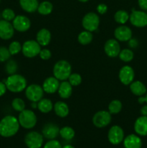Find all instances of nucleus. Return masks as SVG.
Instances as JSON below:
<instances>
[{"label": "nucleus", "instance_id": "obj_1", "mask_svg": "<svg viewBox=\"0 0 147 148\" xmlns=\"http://www.w3.org/2000/svg\"><path fill=\"white\" fill-rule=\"evenodd\" d=\"M18 119L12 115L3 117L0 121V135L3 137H11L15 135L20 129Z\"/></svg>", "mask_w": 147, "mask_h": 148}, {"label": "nucleus", "instance_id": "obj_2", "mask_svg": "<svg viewBox=\"0 0 147 148\" xmlns=\"http://www.w3.org/2000/svg\"><path fill=\"white\" fill-rule=\"evenodd\" d=\"M8 90L10 92L18 93L24 90L27 88V80L21 75L13 74L9 75L4 81Z\"/></svg>", "mask_w": 147, "mask_h": 148}, {"label": "nucleus", "instance_id": "obj_3", "mask_svg": "<svg viewBox=\"0 0 147 148\" xmlns=\"http://www.w3.org/2000/svg\"><path fill=\"white\" fill-rule=\"evenodd\" d=\"M53 76L61 81L69 79L71 74V66L66 60H60L55 64L53 69Z\"/></svg>", "mask_w": 147, "mask_h": 148}, {"label": "nucleus", "instance_id": "obj_4", "mask_svg": "<svg viewBox=\"0 0 147 148\" xmlns=\"http://www.w3.org/2000/svg\"><path fill=\"white\" fill-rule=\"evenodd\" d=\"M20 125L26 130H30L37 124V116L32 110L24 109L20 112L18 116Z\"/></svg>", "mask_w": 147, "mask_h": 148}, {"label": "nucleus", "instance_id": "obj_5", "mask_svg": "<svg viewBox=\"0 0 147 148\" xmlns=\"http://www.w3.org/2000/svg\"><path fill=\"white\" fill-rule=\"evenodd\" d=\"M37 40H28L22 46V52L27 58H33L39 55L41 48Z\"/></svg>", "mask_w": 147, "mask_h": 148}, {"label": "nucleus", "instance_id": "obj_6", "mask_svg": "<svg viewBox=\"0 0 147 148\" xmlns=\"http://www.w3.org/2000/svg\"><path fill=\"white\" fill-rule=\"evenodd\" d=\"M43 134L35 131L30 132L24 137V143L28 148H40L43 146Z\"/></svg>", "mask_w": 147, "mask_h": 148}, {"label": "nucleus", "instance_id": "obj_7", "mask_svg": "<svg viewBox=\"0 0 147 148\" xmlns=\"http://www.w3.org/2000/svg\"><path fill=\"white\" fill-rule=\"evenodd\" d=\"M82 23L85 30L92 33L97 30L99 27V17L96 13L89 12L84 16Z\"/></svg>", "mask_w": 147, "mask_h": 148}, {"label": "nucleus", "instance_id": "obj_8", "mask_svg": "<svg viewBox=\"0 0 147 148\" xmlns=\"http://www.w3.org/2000/svg\"><path fill=\"white\" fill-rule=\"evenodd\" d=\"M44 90L43 87L37 84H32L27 86L25 89V96L31 102H38L43 98Z\"/></svg>", "mask_w": 147, "mask_h": 148}, {"label": "nucleus", "instance_id": "obj_9", "mask_svg": "<svg viewBox=\"0 0 147 148\" xmlns=\"http://www.w3.org/2000/svg\"><path fill=\"white\" fill-rule=\"evenodd\" d=\"M112 120V116L108 111H99L92 118L93 124L97 128H104L109 125Z\"/></svg>", "mask_w": 147, "mask_h": 148}, {"label": "nucleus", "instance_id": "obj_10", "mask_svg": "<svg viewBox=\"0 0 147 148\" xmlns=\"http://www.w3.org/2000/svg\"><path fill=\"white\" fill-rule=\"evenodd\" d=\"M129 20L131 25L136 27L147 26V13L143 10H133L130 14Z\"/></svg>", "mask_w": 147, "mask_h": 148}, {"label": "nucleus", "instance_id": "obj_11", "mask_svg": "<svg viewBox=\"0 0 147 148\" xmlns=\"http://www.w3.org/2000/svg\"><path fill=\"white\" fill-rule=\"evenodd\" d=\"M108 138L112 145H117L120 144L125 138L123 130L118 125L112 126L108 131Z\"/></svg>", "mask_w": 147, "mask_h": 148}, {"label": "nucleus", "instance_id": "obj_12", "mask_svg": "<svg viewBox=\"0 0 147 148\" xmlns=\"http://www.w3.org/2000/svg\"><path fill=\"white\" fill-rule=\"evenodd\" d=\"M104 50L107 56L110 58H115L118 56L120 52V46L119 42L116 39L111 38L107 40L104 46Z\"/></svg>", "mask_w": 147, "mask_h": 148}, {"label": "nucleus", "instance_id": "obj_13", "mask_svg": "<svg viewBox=\"0 0 147 148\" xmlns=\"http://www.w3.org/2000/svg\"><path fill=\"white\" fill-rule=\"evenodd\" d=\"M118 76L121 83L123 84L124 85H129L131 82H133L135 72L131 66L125 65L120 69Z\"/></svg>", "mask_w": 147, "mask_h": 148}, {"label": "nucleus", "instance_id": "obj_14", "mask_svg": "<svg viewBox=\"0 0 147 148\" xmlns=\"http://www.w3.org/2000/svg\"><path fill=\"white\" fill-rule=\"evenodd\" d=\"M12 25L14 30L18 32H26L31 26L30 19L24 15H17L12 20Z\"/></svg>", "mask_w": 147, "mask_h": 148}, {"label": "nucleus", "instance_id": "obj_15", "mask_svg": "<svg viewBox=\"0 0 147 148\" xmlns=\"http://www.w3.org/2000/svg\"><path fill=\"white\" fill-rule=\"evenodd\" d=\"M14 28L10 22L4 20H0V38L2 40H10L13 37Z\"/></svg>", "mask_w": 147, "mask_h": 148}, {"label": "nucleus", "instance_id": "obj_16", "mask_svg": "<svg viewBox=\"0 0 147 148\" xmlns=\"http://www.w3.org/2000/svg\"><path fill=\"white\" fill-rule=\"evenodd\" d=\"M115 38L118 41H128L132 38V30L129 27L125 25H121L115 30Z\"/></svg>", "mask_w": 147, "mask_h": 148}, {"label": "nucleus", "instance_id": "obj_17", "mask_svg": "<svg viewBox=\"0 0 147 148\" xmlns=\"http://www.w3.org/2000/svg\"><path fill=\"white\" fill-rule=\"evenodd\" d=\"M59 85H60L59 80L53 76L46 78L43 82L42 87H43V89L45 92L48 94H53L58 91Z\"/></svg>", "mask_w": 147, "mask_h": 148}, {"label": "nucleus", "instance_id": "obj_18", "mask_svg": "<svg viewBox=\"0 0 147 148\" xmlns=\"http://www.w3.org/2000/svg\"><path fill=\"white\" fill-rule=\"evenodd\" d=\"M59 130L60 129L56 124H53V123H48L43 127V130H42V134L45 138L48 139V140H55L59 134Z\"/></svg>", "mask_w": 147, "mask_h": 148}, {"label": "nucleus", "instance_id": "obj_19", "mask_svg": "<svg viewBox=\"0 0 147 148\" xmlns=\"http://www.w3.org/2000/svg\"><path fill=\"white\" fill-rule=\"evenodd\" d=\"M134 131L141 137L147 136V116H141L134 123Z\"/></svg>", "mask_w": 147, "mask_h": 148}, {"label": "nucleus", "instance_id": "obj_20", "mask_svg": "<svg viewBox=\"0 0 147 148\" xmlns=\"http://www.w3.org/2000/svg\"><path fill=\"white\" fill-rule=\"evenodd\" d=\"M122 142L125 148H141L142 147V140L138 134H129L124 138Z\"/></svg>", "mask_w": 147, "mask_h": 148}, {"label": "nucleus", "instance_id": "obj_21", "mask_svg": "<svg viewBox=\"0 0 147 148\" xmlns=\"http://www.w3.org/2000/svg\"><path fill=\"white\" fill-rule=\"evenodd\" d=\"M51 40L50 32L46 28H42L36 35V40L41 46H46L50 43Z\"/></svg>", "mask_w": 147, "mask_h": 148}, {"label": "nucleus", "instance_id": "obj_22", "mask_svg": "<svg viewBox=\"0 0 147 148\" xmlns=\"http://www.w3.org/2000/svg\"><path fill=\"white\" fill-rule=\"evenodd\" d=\"M73 86L69 82V81H62L60 83L58 89L59 96L63 99H67L71 95L73 91Z\"/></svg>", "mask_w": 147, "mask_h": 148}, {"label": "nucleus", "instance_id": "obj_23", "mask_svg": "<svg viewBox=\"0 0 147 148\" xmlns=\"http://www.w3.org/2000/svg\"><path fill=\"white\" fill-rule=\"evenodd\" d=\"M129 86L131 92L136 96H143L147 92L146 87L141 81H133L130 84Z\"/></svg>", "mask_w": 147, "mask_h": 148}, {"label": "nucleus", "instance_id": "obj_24", "mask_svg": "<svg viewBox=\"0 0 147 148\" xmlns=\"http://www.w3.org/2000/svg\"><path fill=\"white\" fill-rule=\"evenodd\" d=\"M19 2L21 8L28 13L35 12L37 11L39 5L37 0H20Z\"/></svg>", "mask_w": 147, "mask_h": 148}, {"label": "nucleus", "instance_id": "obj_25", "mask_svg": "<svg viewBox=\"0 0 147 148\" xmlns=\"http://www.w3.org/2000/svg\"><path fill=\"white\" fill-rule=\"evenodd\" d=\"M55 114L61 118L66 117L69 114V108L67 104L63 101H58L53 105Z\"/></svg>", "mask_w": 147, "mask_h": 148}, {"label": "nucleus", "instance_id": "obj_26", "mask_svg": "<svg viewBox=\"0 0 147 148\" xmlns=\"http://www.w3.org/2000/svg\"><path fill=\"white\" fill-rule=\"evenodd\" d=\"M37 108L43 114H48L53 109V105L50 99L42 98L37 102Z\"/></svg>", "mask_w": 147, "mask_h": 148}, {"label": "nucleus", "instance_id": "obj_27", "mask_svg": "<svg viewBox=\"0 0 147 148\" xmlns=\"http://www.w3.org/2000/svg\"><path fill=\"white\" fill-rule=\"evenodd\" d=\"M53 4L48 1H44L39 4L37 11L42 15H48L53 11Z\"/></svg>", "mask_w": 147, "mask_h": 148}, {"label": "nucleus", "instance_id": "obj_28", "mask_svg": "<svg viewBox=\"0 0 147 148\" xmlns=\"http://www.w3.org/2000/svg\"><path fill=\"white\" fill-rule=\"evenodd\" d=\"M59 134L65 140H71L75 136V131L71 127H63L59 130Z\"/></svg>", "mask_w": 147, "mask_h": 148}, {"label": "nucleus", "instance_id": "obj_29", "mask_svg": "<svg viewBox=\"0 0 147 148\" xmlns=\"http://www.w3.org/2000/svg\"><path fill=\"white\" fill-rule=\"evenodd\" d=\"M92 39H93V36H92V33L87 31V30L81 32L78 36V41L83 46L89 44L92 42Z\"/></svg>", "mask_w": 147, "mask_h": 148}, {"label": "nucleus", "instance_id": "obj_30", "mask_svg": "<svg viewBox=\"0 0 147 148\" xmlns=\"http://www.w3.org/2000/svg\"><path fill=\"white\" fill-rule=\"evenodd\" d=\"M129 17L130 14L126 11L121 10H118L115 12V15H114V20L118 24L124 25L129 20Z\"/></svg>", "mask_w": 147, "mask_h": 148}, {"label": "nucleus", "instance_id": "obj_31", "mask_svg": "<svg viewBox=\"0 0 147 148\" xmlns=\"http://www.w3.org/2000/svg\"><path fill=\"white\" fill-rule=\"evenodd\" d=\"M122 103L119 100H113L108 105V111L111 114H117L122 110Z\"/></svg>", "mask_w": 147, "mask_h": 148}, {"label": "nucleus", "instance_id": "obj_32", "mask_svg": "<svg viewBox=\"0 0 147 148\" xmlns=\"http://www.w3.org/2000/svg\"><path fill=\"white\" fill-rule=\"evenodd\" d=\"M120 59L124 62H130L133 60L134 57V53L133 51L129 49H124L120 51L119 55Z\"/></svg>", "mask_w": 147, "mask_h": 148}, {"label": "nucleus", "instance_id": "obj_33", "mask_svg": "<svg viewBox=\"0 0 147 148\" xmlns=\"http://www.w3.org/2000/svg\"><path fill=\"white\" fill-rule=\"evenodd\" d=\"M12 107L13 109L18 112H21L25 109V103L22 98H16L12 101Z\"/></svg>", "mask_w": 147, "mask_h": 148}, {"label": "nucleus", "instance_id": "obj_34", "mask_svg": "<svg viewBox=\"0 0 147 148\" xmlns=\"http://www.w3.org/2000/svg\"><path fill=\"white\" fill-rule=\"evenodd\" d=\"M17 64L14 60H9L7 63L6 64L5 71L8 75H13L16 74L17 71Z\"/></svg>", "mask_w": 147, "mask_h": 148}, {"label": "nucleus", "instance_id": "obj_35", "mask_svg": "<svg viewBox=\"0 0 147 148\" xmlns=\"http://www.w3.org/2000/svg\"><path fill=\"white\" fill-rule=\"evenodd\" d=\"M9 51L11 55H16L22 51V45L18 41H12L9 46Z\"/></svg>", "mask_w": 147, "mask_h": 148}, {"label": "nucleus", "instance_id": "obj_36", "mask_svg": "<svg viewBox=\"0 0 147 148\" xmlns=\"http://www.w3.org/2000/svg\"><path fill=\"white\" fill-rule=\"evenodd\" d=\"M69 82L73 87H76L82 83V78L78 73H71L69 77Z\"/></svg>", "mask_w": 147, "mask_h": 148}, {"label": "nucleus", "instance_id": "obj_37", "mask_svg": "<svg viewBox=\"0 0 147 148\" xmlns=\"http://www.w3.org/2000/svg\"><path fill=\"white\" fill-rule=\"evenodd\" d=\"M1 16H2L3 20H7V21H12L14 19V17H16L15 13L13 11L12 9L10 8H6L1 12Z\"/></svg>", "mask_w": 147, "mask_h": 148}, {"label": "nucleus", "instance_id": "obj_38", "mask_svg": "<svg viewBox=\"0 0 147 148\" xmlns=\"http://www.w3.org/2000/svg\"><path fill=\"white\" fill-rule=\"evenodd\" d=\"M10 51L7 48L4 46H0V62H4L9 60L10 58Z\"/></svg>", "mask_w": 147, "mask_h": 148}, {"label": "nucleus", "instance_id": "obj_39", "mask_svg": "<svg viewBox=\"0 0 147 148\" xmlns=\"http://www.w3.org/2000/svg\"><path fill=\"white\" fill-rule=\"evenodd\" d=\"M43 148H62V146L58 140H50L45 144Z\"/></svg>", "mask_w": 147, "mask_h": 148}, {"label": "nucleus", "instance_id": "obj_40", "mask_svg": "<svg viewBox=\"0 0 147 148\" xmlns=\"http://www.w3.org/2000/svg\"><path fill=\"white\" fill-rule=\"evenodd\" d=\"M39 56L43 60H48L51 57V52L48 49H41L39 53Z\"/></svg>", "mask_w": 147, "mask_h": 148}, {"label": "nucleus", "instance_id": "obj_41", "mask_svg": "<svg viewBox=\"0 0 147 148\" xmlns=\"http://www.w3.org/2000/svg\"><path fill=\"white\" fill-rule=\"evenodd\" d=\"M97 11L99 14H104L108 12V6L105 4H99L97 7Z\"/></svg>", "mask_w": 147, "mask_h": 148}, {"label": "nucleus", "instance_id": "obj_42", "mask_svg": "<svg viewBox=\"0 0 147 148\" xmlns=\"http://www.w3.org/2000/svg\"><path fill=\"white\" fill-rule=\"evenodd\" d=\"M138 4L143 11L147 10V0H138Z\"/></svg>", "mask_w": 147, "mask_h": 148}, {"label": "nucleus", "instance_id": "obj_43", "mask_svg": "<svg viewBox=\"0 0 147 148\" xmlns=\"http://www.w3.org/2000/svg\"><path fill=\"white\" fill-rule=\"evenodd\" d=\"M7 86H6L4 82H1L0 81V97L4 95L7 92Z\"/></svg>", "mask_w": 147, "mask_h": 148}, {"label": "nucleus", "instance_id": "obj_44", "mask_svg": "<svg viewBox=\"0 0 147 148\" xmlns=\"http://www.w3.org/2000/svg\"><path fill=\"white\" fill-rule=\"evenodd\" d=\"M128 41H129V46L131 48H133L134 49V48H136L137 46H138V42L136 39L131 38V39H130Z\"/></svg>", "mask_w": 147, "mask_h": 148}, {"label": "nucleus", "instance_id": "obj_45", "mask_svg": "<svg viewBox=\"0 0 147 148\" xmlns=\"http://www.w3.org/2000/svg\"><path fill=\"white\" fill-rule=\"evenodd\" d=\"M138 101L140 104L143 103H146L147 104V92L145 94V95H143V96H140L138 98Z\"/></svg>", "mask_w": 147, "mask_h": 148}, {"label": "nucleus", "instance_id": "obj_46", "mask_svg": "<svg viewBox=\"0 0 147 148\" xmlns=\"http://www.w3.org/2000/svg\"><path fill=\"white\" fill-rule=\"evenodd\" d=\"M140 112H141V116H147V105H144L141 108Z\"/></svg>", "mask_w": 147, "mask_h": 148}, {"label": "nucleus", "instance_id": "obj_47", "mask_svg": "<svg viewBox=\"0 0 147 148\" xmlns=\"http://www.w3.org/2000/svg\"><path fill=\"white\" fill-rule=\"evenodd\" d=\"M62 148H75L74 146H72L71 145H66L63 146Z\"/></svg>", "mask_w": 147, "mask_h": 148}, {"label": "nucleus", "instance_id": "obj_48", "mask_svg": "<svg viewBox=\"0 0 147 148\" xmlns=\"http://www.w3.org/2000/svg\"><path fill=\"white\" fill-rule=\"evenodd\" d=\"M78 1H81V2H86V1H88L89 0H78Z\"/></svg>", "mask_w": 147, "mask_h": 148}, {"label": "nucleus", "instance_id": "obj_49", "mask_svg": "<svg viewBox=\"0 0 147 148\" xmlns=\"http://www.w3.org/2000/svg\"><path fill=\"white\" fill-rule=\"evenodd\" d=\"M0 1H1V0H0Z\"/></svg>", "mask_w": 147, "mask_h": 148}]
</instances>
